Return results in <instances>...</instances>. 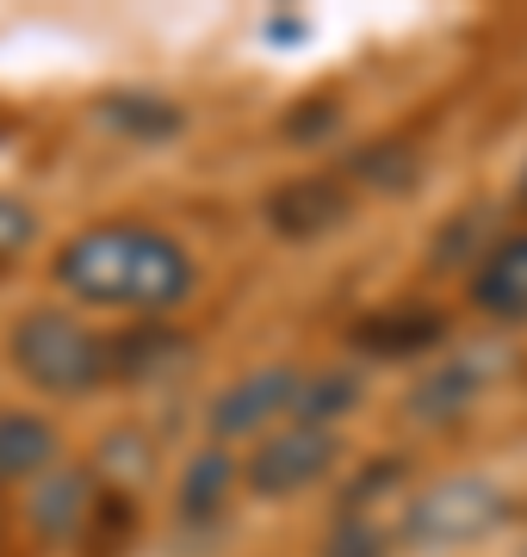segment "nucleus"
Wrapping results in <instances>:
<instances>
[{"label":"nucleus","instance_id":"obj_1","mask_svg":"<svg viewBox=\"0 0 527 557\" xmlns=\"http://www.w3.org/2000/svg\"><path fill=\"white\" fill-rule=\"evenodd\" d=\"M57 278H62V292H75L82 304L137 310L143 322H156L162 310H174L193 292V260H186V248L168 230L94 223V230L62 242Z\"/></svg>","mask_w":527,"mask_h":557},{"label":"nucleus","instance_id":"obj_2","mask_svg":"<svg viewBox=\"0 0 527 557\" xmlns=\"http://www.w3.org/2000/svg\"><path fill=\"white\" fill-rule=\"evenodd\" d=\"M13 366L25 384H38L50 397H82L112 379V341L94 335L69 310H25L13 322Z\"/></svg>","mask_w":527,"mask_h":557},{"label":"nucleus","instance_id":"obj_3","mask_svg":"<svg viewBox=\"0 0 527 557\" xmlns=\"http://www.w3.org/2000/svg\"><path fill=\"white\" fill-rule=\"evenodd\" d=\"M503 520H508L503 490H497L490 478L459 471V478L428 483L422 496L409 502L404 539H409V545H422V552H446V545H471V539L497 533Z\"/></svg>","mask_w":527,"mask_h":557},{"label":"nucleus","instance_id":"obj_4","mask_svg":"<svg viewBox=\"0 0 527 557\" xmlns=\"http://www.w3.org/2000/svg\"><path fill=\"white\" fill-rule=\"evenodd\" d=\"M335 434L329 428H285V434H267L255 453H248V490L267 502L280 496H298V490H310V483L323 478L329 465H335Z\"/></svg>","mask_w":527,"mask_h":557},{"label":"nucleus","instance_id":"obj_5","mask_svg":"<svg viewBox=\"0 0 527 557\" xmlns=\"http://www.w3.org/2000/svg\"><path fill=\"white\" fill-rule=\"evenodd\" d=\"M503 372V354L497 347H466V354H446L434 372H428L416 391H409V416L416 421H459L471 403L490 391V379Z\"/></svg>","mask_w":527,"mask_h":557},{"label":"nucleus","instance_id":"obj_6","mask_svg":"<svg viewBox=\"0 0 527 557\" xmlns=\"http://www.w3.org/2000/svg\"><path fill=\"white\" fill-rule=\"evenodd\" d=\"M298 391H305V379H298L292 366H261V372H248L243 384H230V391L211 403V434L218 440L261 434L273 416L298 409Z\"/></svg>","mask_w":527,"mask_h":557},{"label":"nucleus","instance_id":"obj_7","mask_svg":"<svg viewBox=\"0 0 527 557\" xmlns=\"http://www.w3.org/2000/svg\"><path fill=\"white\" fill-rule=\"evenodd\" d=\"M471 304L497 322H527V236L490 242V255L471 273Z\"/></svg>","mask_w":527,"mask_h":557},{"label":"nucleus","instance_id":"obj_8","mask_svg":"<svg viewBox=\"0 0 527 557\" xmlns=\"http://www.w3.org/2000/svg\"><path fill=\"white\" fill-rule=\"evenodd\" d=\"M342 218H347V193L329 174H305V180H292V186H280V193L267 199V223H273L280 236H298V242L335 230Z\"/></svg>","mask_w":527,"mask_h":557},{"label":"nucleus","instance_id":"obj_9","mask_svg":"<svg viewBox=\"0 0 527 557\" xmlns=\"http://www.w3.org/2000/svg\"><path fill=\"white\" fill-rule=\"evenodd\" d=\"M441 335H446V322H441V310H428V304H391L379 317L354 322V347H360V354H379V359L434 354Z\"/></svg>","mask_w":527,"mask_h":557},{"label":"nucleus","instance_id":"obj_10","mask_svg":"<svg viewBox=\"0 0 527 557\" xmlns=\"http://www.w3.org/2000/svg\"><path fill=\"white\" fill-rule=\"evenodd\" d=\"M25 520L38 539H75L94 520V483L82 471H50L25 502Z\"/></svg>","mask_w":527,"mask_h":557},{"label":"nucleus","instance_id":"obj_11","mask_svg":"<svg viewBox=\"0 0 527 557\" xmlns=\"http://www.w3.org/2000/svg\"><path fill=\"white\" fill-rule=\"evenodd\" d=\"M50 465H57V428L32 409H0V483L50 478Z\"/></svg>","mask_w":527,"mask_h":557},{"label":"nucleus","instance_id":"obj_12","mask_svg":"<svg viewBox=\"0 0 527 557\" xmlns=\"http://www.w3.org/2000/svg\"><path fill=\"white\" fill-rule=\"evenodd\" d=\"M236 483V465L223 446H205V453L186 458V478H181V520H211Z\"/></svg>","mask_w":527,"mask_h":557},{"label":"nucleus","instance_id":"obj_13","mask_svg":"<svg viewBox=\"0 0 527 557\" xmlns=\"http://www.w3.org/2000/svg\"><path fill=\"white\" fill-rule=\"evenodd\" d=\"M354 397H360V384H354V372H323V379H305V391H298V428H323V421L347 416L354 409Z\"/></svg>","mask_w":527,"mask_h":557},{"label":"nucleus","instance_id":"obj_14","mask_svg":"<svg viewBox=\"0 0 527 557\" xmlns=\"http://www.w3.org/2000/svg\"><path fill=\"white\" fill-rule=\"evenodd\" d=\"M174 354H186L181 335H168V329H137V335L112 341V372H156V366H168Z\"/></svg>","mask_w":527,"mask_h":557},{"label":"nucleus","instance_id":"obj_15","mask_svg":"<svg viewBox=\"0 0 527 557\" xmlns=\"http://www.w3.org/2000/svg\"><path fill=\"white\" fill-rule=\"evenodd\" d=\"M347 174H360L366 186H385V193H404L409 180H416V156L385 143V149H360V156L347 161Z\"/></svg>","mask_w":527,"mask_h":557},{"label":"nucleus","instance_id":"obj_16","mask_svg":"<svg viewBox=\"0 0 527 557\" xmlns=\"http://www.w3.org/2000/svg\"><path fill=\"white\" fill-rule=\"evenodd\" d=\"M100 112L112 124H131V131H174V124H181V112H174V106L149 100V94H137V100H131V94H112V100H100Z\"/></svg>","mask_w":527,"mask_h":557},{"label":"nucleus","instance_id":"obj_17","mask_svg":"<svg viewBox=\"0 0 527 557\" xmlns=\"http://www.w3.org/2000/svg\"><path fill=\"white\" fill-rule=\"evenodd\" d=\"M32 236H38V218H32L20 199H7V193H0V267H7L13 255H25V242H32Z\"/></svg>","mask_w":527,"mask_h":557},{"label":"nucleus","instance_id":"obj_18","mask_svg":"<svg viewBox=\"0 0 527 557\" xmlns=\"http://www.w3.org/2000/svg\"><path fill=\"white\" fill-rule=\"evenodd\" d=\"M329 557H379V539L366 533L360 520H347L342 533L329 539Z\"/></svg>","mask_w":527,"mask_h":557},{"label":"nucleus","instance_id":"obj_19","mask_svg":"<svg viewBox=\"0 0 527 557\" xmlns=\"http://www.w3.org/2000/svg\"><path fill=\"white\" fill-rule=\"evenodd\" d=\"M522 211H527V174H522Z\"/></svg>","mask_w":527,"mask_h":557}]
</instances>
